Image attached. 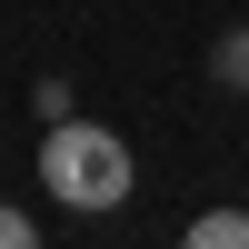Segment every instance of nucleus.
<instances>
[{
  "label": "nucleus",
  "instance_id": "1",
  "mask_svg": "<svg viewBox=\"0 0 249 249\" xmlns=\"http://www.w3.org/2000/svg\"><path fill=\"white\" fill-rule=\"evenodd\" d=\"M40 179H50L60 210H120L130 199V150H120L100 120H50V140H40Z\"/></svg>",
  "mask_w": 249,
  "mask_h": 249
},
{
  "label": "nucleus",
  "instance_id": "2",
  "mask_svg": "<svg viewBox=\"0 0 249 249\" xmlns=\"http://www.w3.org/2000/svg\"><path fill=\"white\" fill-rule=\"evenodd\" d=\"M190 249H249V210H199L190 219Z\"/></svg>",
  "mask_w": 249,
  "mask_h": 249
},
{
  "label": "nucleus",
  "instance_id": "3",
  "mask_svg": "<svg viewBox=\"0 0 249 249\" xmlns=\"http://www.w3.org/2000/svg\"><path fill=\"white\" fill-rule=\"evenodd\" d=\"M210 70L230 80V90H249V30H230V40H219V60H210Z\"/></svg>",
  "mask_w": 249,
  "mask_h": 249
},
{
  "label": "nucleus",
  "instance_id": "4",
  "mask_svg": "<svg viewBox=\"0 0 249 249\" xmlns=\"http://www.w3.org/2000/svg\"><path fill=\"white\" fill-rule=\"evenodd\" d=\"M0 249H30V210H0Z\"/></svg>",
  "mask_w": 249,
  "mask_h": 249
}]
</instances>
